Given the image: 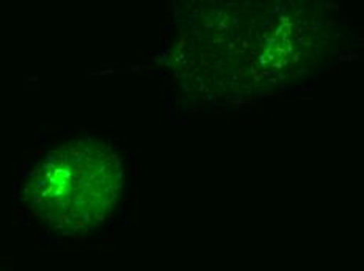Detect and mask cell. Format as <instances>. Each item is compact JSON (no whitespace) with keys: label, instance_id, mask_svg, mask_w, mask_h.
I'll list each match as a JSON object with an SVG mask.
<instances>
[{"label":"cell","instance_id":"obj_1","mask_svg":"<svg viewBox=\"0 0 364 271\" xmlns=\"http://www.w3.org/2000/svg\"><path fill=\"white\" fill-rule=\"evenodd\" d=\"M123 165L115 150L79 140L52 150L30 175L24 198L36 218L66 236L96 229L123 192Z\"/></svg>","mask_w":364,"mask_h":271}]
</instances>
